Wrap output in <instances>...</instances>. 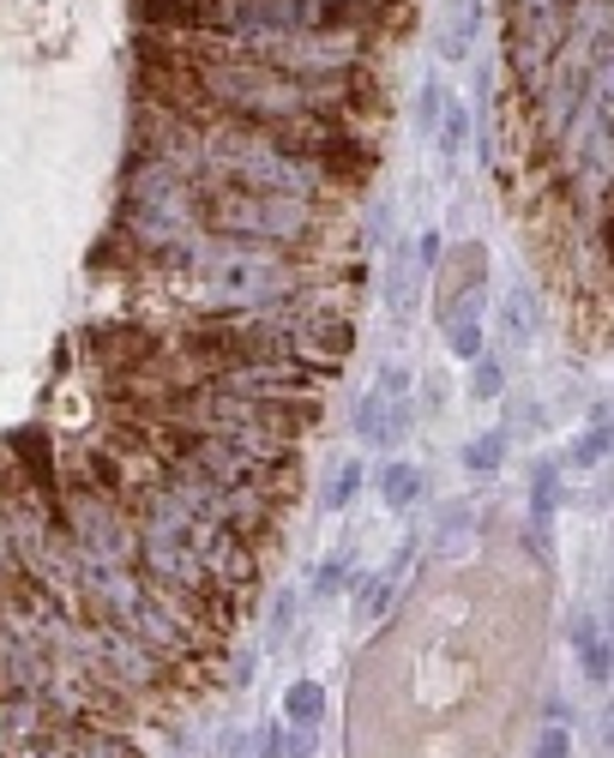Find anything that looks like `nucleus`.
<instances>
[{"instance_id":"nucleus-1","label":"nucleus","mask_w":614,"mask_h":758,"mask_svg":"<svg viewBox=\"0 0 614 758\" xmlns=\"http://www.w3.org/2000/svg\"><path fill=\"white\" fill-rule=\"evenodd\" d=\"M194 260V289L205 307H223V314H253V307L284 301L289 289V260L277 248H253V241H194L187 248Z\"/></svg>"},{"instance_id":"nucleus-20","label":"nucleus","mask_w":614,"mask_h":758,"mask_svg":"<svg viewBox=\"0 0 614 758\" xmlns=\"http://www.w3.org/2000/svg\"><path fill=\"white\" fill-rule=\"evenodd\" d=\"M446 97H452V91H446L440 79H421V85H416V127H421V133H434V121H440Z\"/></svg>"},{"instance_id":"nucleus-15","label":"nucleus","mask_w":614,"mask_h":758,"mask_svg":"<svg viewBox=\"0 0 614 758\" xmlns=\"http://www.w3.org/2000/svg\"><path fill=\"white\" fill-rule=\"evenodd\" d=\"M560 506V464H536L530 470V530H542Z\"/></svg>"},{"instance_id":"nucleus-25","label":"nucleus","mask_w":614,"mask_h":758,"mask_svg":"<svg viewBox=\"0 0 614 758\" xmlns=\"http://www.w3.org/2000/svg\"><path fill=\"white\" fill-rule=\"evenodd\" d=\"M409 385H416V374H409L404 362H386V367H380V380H374V392L380 397H409Z\"/></svg>"},{"instance_id":"nucleus-12","label":"nucleus","mask_w":614,"mask_h":758,"mask_svg":"<svg viewBox=\"0 0 614 758\" xmlns=\"http://www.w3.org/2000/svg\"><path fill=\"white\" fill-rule=\"evenodd\" d=\"M446 350H452L458 362L489 355V326H482V314H452L446 319Z\"/></svg>"},{"instance_id":"nucleus-11","label":"nucleus","mask_w":614,"mask_h":758,"mask_svg":"<svg viewBox=\"0 0 614 758\" xmlns=\"http://www.w3.org/2000/svg\"><path fill=\"white\" fill-rule=\"evenodd\" d=\"M398 584H404V578H392V572L362 578V590H355V626L386 620V608H392V596H398Z\"/></svg>"},{"instance_id":"nucleus-23","label":"nucleus","mask_w":614,"mask_h":758,"mask_svg":"<svg viewBox=\"0 0 614 758\" xmlns=\"http://www.w3.org/2000/svg\"><path fill=\"white\" fill-rule=\"evenodd\" d=\"M343 584H355V572L343 567V560H326V567H319V578H314V590H307V602H326L331 590H343Z\"/></svg>"},{"instance_id":"nucleus-6","label":"nucleus","mask_w":614,"mask_h":758,"mask_svg":"<svg viewBox=\"0 0 614 758\" xmlns=\"http://www.w3.org/2000/svg\"><path fill=\"white\" fill-rule=\"evenodd\" d=\"M470 133H476V114H470V102H464V97H446L440 121H434V145H440V157L458 163V157L470 151Z\"/></svg>"},{"instance_id":"nucleus-17","label":"nucleus","mask_w":614,"mask_h":758,"mask_svg":"<svg viewBox=\"0 0 614 758\" xmlns=\"http://www.w3.org/2000/svg\"><path fill=\"white\" fill-rule=\"evenodd\" d=\"M506 446H512V440H506V433H501V428H489V433H476V440H470V446H464V470H470V475H494V470H501V464H506Z\"/></svg>"},{"instance_id":"nucleus-7","label":"nucleus","mask_w":614,"mask_h":758,"mask_svg":"<svg viewBox=\"0 0 614 758\" xmlns=\"http://www.w3.org/2000/svg\"><path fill=\"white\" fill-rule=\"evenodd\" d=\"M421 494H428V475H421V464H404V458H392V464L380 470V499H386V512L421 506Z\"/></svg>"},{"instance_id":"nucleus-5","label":"nucleus","mask_w":614,"mask_h":758,"mask_svg":"<svg viewBox=\"0 0 614 758\" xmlns=\"http://www.w3.org/2000/svg\"><path fill=\"white\" fill-rule=\"evenodd\" d=\"M476 24H482V0H452L446 7V24H440V61H470L476 48Z\"/></svg>"},{"instance_id":"nucleus-14","label":"nucleus","mask_w":614,"mask_h":758,"mask_svg":"<svg viewBox=\"0 0 614 758\" xmlns=\"http://www.w3.org/2000/svg\"><path fill=\"white\" fill-rule=\"evenodd\" d=\"M362 475H368V464H362L355 452H350V458H338V464H331L326 494H319V506H326V512H343L355 494H362Z\"/></svg>"},{"instance_id":"nucleus-8","label":"nucleus","mask_w":614,"mask_h":758,"mask_svg":"<svg viewBox=\"0 0 614 758\" xmlns=\"http://www.w3.org/2000/svg\"><path fill=\"white\" fill-rule=\"evenodd\" d=\"M603 458H608V397H596L591 416H584V433L572 440V452H567V464L572 470H596Z\"/></svg>"},{"instance_id":"nucleus-21","label":"nucleus","mask_w":614,"mask_h":758,"mask_svg":"<svg viewBox=\"0 0 614 758\" xmlns=\"http://www.w3.org/2000/svg\"><path fill=\"white\" fill-rule=\"evenodd\" d=\"M470 518H476V506H470V499H452V506L440 512V548L464 542V536H470Z\"/></svg>"},{"instance_id":"nucleus-24","label":"nucleus","mask_w":614,"mask_h":758,"mask_svg":"<svg viewBox=\"0 0 614 758\" xmlns=\"http://www.w3.org/2000/svg\"><path fill=\"white\" fill-rule=\"evenodd\" d=\"M530 758H572V735H567V728H560V723H548L542 735H536Z\"/></svg>"},{"instance_id":"nucleus-10","label":"nucleus","mask_w":614,"mask_h":758,"mask_svg":"<svg viewBox=\"0 0 614 758\" xmlns=\"http://www.w3.org/2000/svg\"><path fill=\"white\" fill-rule=\"evenodd\" d=\"M501 331H506V343H530L536 338V289L530 284L501 295Z\"/></svg>"},{"instance_id":"nucleus-2","label":"nucleus","mask_w":614,"mask_h":758,"mask_svg":"<svg viewBox=\"0 0 614 758\" xmlns=\"http://www.w3.org/2000/svg\"><path fill=\"white\" fill-rule=\"evenodd\" d=\"M199 91L211 97V109H223L229 121H253V127H284L296 114L326 109L319 85H301L289 73L265 67V61L241 55V61H199Z\"/></svg>"},{"instance_id":"nucleus-22","label":"nucleus","mask_w":614,"mask_h":758,"mask_svg":"<svg viewBox=\"0 0 614 758\" xmlns=\"http://www.w3.org/2000/svg\"><path fill=\"white\" fill-rule=\"evenodd\" d=\"M386 404H392V397H380L374 385L355 397V433H362V440H374V433H380V416H386Z\"/></svg>"},{"instance_id":"nucleus-3","label":"nucleus","mask_w":614,"mask_h":758,"mask_svg":"<svg viewBox=\"0 0 614 758\" xmlns=\"http://www.w3.org/2000/svg\"><path fill=\"white\" fill-rule=\"evenodd\" d=\"M199 223L223 241H253V248H284V241L314 235V205L296 193H253V187H205Z\"/></svg>"},{"instance_id":"nucleus-9","label":"nucleus","mask_w":614,"mask_h":758,"mask_svg":"<svg viewBox=\"0 0 614 758\" xmlns=\"http://www.w3.org/2000/svg\"><path fill=\"white\" fill-rule=\"evenodd\" d=\"M572 645H579L584 680H591V686H608V662H614V650H608L603 626H591V614H579V626H572Z\"/></svg>"},{"instance_id":"nucleus-13","label":"nucleus","mask_w":614,"mask_h":758,"mask_svg":"<svg viewBox=\"0 0 614 758\" xmlns=\"http://www.w3.org/2000/svg\"><path fill=\"white\" fill-rule=\"evenodd\" d=\"M319 716H326V686H319V680H296V686L284 692V723L319 728Z\"/></svg>"},{"instance_id":"nucleus-18","label":"nucleus","mask_w":614,"mask_h":758,"mask_svg":"<svg viewBox=\"0 0 614 758\" xmlns=\"http://www.w3.org/2000/svg\"><path fill=\"white\" fill-rule=\"evenodd\" d=\"M470 397H476V404L506 397V367L494 362V355H476V362H470Z\"/></svg>"},{"instance_id":"nucleus-19","label":"nucleus","mask_w":614,"mask_h":758,"mask_svg":"<svg viewBox=\"0 0 614 758\" xmlns=\"http://www.w3.org/2000/svg\"><path fill=\"white\" fill-rule=\"evenodd\" d=\"M409 428H416V404H409V397H392L386 416H380V433H374L368 446H386V452H392V446H398Z\"/></svg>"},{"instance_id":"nucleus-4","label":"nucleus","mask_w":614,"mask_h":758,"mask_svg":"<svg viewBox=\"0 0 614 758\" xmlns=\"http://www.w3.org/2000/svg\"><path fill=\"white\" fill-rule=\"evenodd\" d=\"M79 524H73V536H79V548L91 554V567H114V560H133L139 554V536L127 530V518L109 506V499H79Z\"/></svg>"},{"instance_id":"nucleus-16","label":"nucleus","mask_w":614,"mask_h":758,"mask_svg":"<svg viewBox=\"0 0 614 758\" xmlns=\"http://www.w3.org/2000/svg\"><path fill=\"white\" fill-rule=\"evenodd\" d=\"M296 614H301V590H277V596H272V614H265V650L289 645V633H296Z\"/></svg>"}]
</instances>
